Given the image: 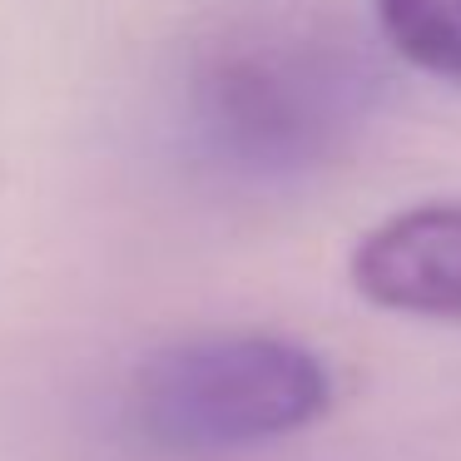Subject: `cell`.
I'll list each match as a JSON object with an SVG mask.
<instances>
[{"label": "cell", "mask_w": 461, "mask_h": 461, "mask_svg": "<svg viewBox=\"0 0 461 461\" xmlns=\"http://www.w3.org/2000/svg\"><path fill=\"white\" fill-rule=\"evenodd\" d=\"M377 31L407 65L461 80V0H372Z\"/></svg>", "instance_id": "cell-4"}, {"label": "cell", "mask_w": 461, "mask_h": 461, "mask_svg": "<svg viewBox=\"0 0 461 461\" xmlns=\"http://www.w3.org/2000/svg\"><path fill=\"white\" fill-rule=\"evenodd\" d=\"M332 411V367L258 328L164 342L124 387V421L164 456H229L298 437Z\"/></svg>", "instance_id": "cell-2"}, {"label": "cell", "mask_w": 461, "mask_h": 461, "mask_svg": "<svg viewBox=\"0 0 461 461\" xmlns=\"http://www.w3.org/2000/svg\"><path fill=\"white\" fill-rule=\"evenodd\" d=\"M348 273L382 312L461 322V203H417L382 219L357 239Z\"/></svg>", "instance_id": "cell-3"}, {"label": "cell", "mask_w": 461, "mask_h": 461, "mask_svg": "<svg viewBox=\"0 0 461 461\" xmlns=\"http://www.w3.org/2000/svg\"><path fill=\"white\" fill-rule=\"evenodd\" d=\"M377 110V70L308 25L229 31L189 70V130L213 164L283 184L328 169Z\"/></svg>", "instance_id": "cell-1"}]
</instances>
